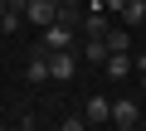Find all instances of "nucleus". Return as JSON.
<instances>
[{"mask_svg":"<svg viewBox=\"0 0 146 131\" xmlns=\"http://www.w3.org/2000/svg\"><path fill=\"white\" fill-rule=\"evenodd\" d=\"M88 5H93V10H102V0H88Z\"/></svg>","mask_w":146,"mask_h":131,"instance_id":"nucleus-14","label":"nucleus"},{"mask_svg":"<svg viewBox=\"0 0 146 131\" xmlns=\"http://www.w3.org/2000/svg\"><path fill=\"white\" fill-rule=\"evenodd\" d=\"M107 53H112V49H107V39H88V44H83V58H88V63H98V68L107 63Z\"/></svg>","mask_w":146,"mask_h":131,"instance_id":"nucleus-9","label":"nucleus"},{"mask_svg":"<svg viewBox=\"0 0 146 131\" xmlns=\"http://www.w3.org/2000/svg\"><path fill=\"white\" fill-rule=\"evenodd\" d=\"M25 78H29V83H44V78H49V49H44V44H39V53L25 63Z\"/></svg>","mask_w":146,"mask_h":131,"instance_id":"nucleus-6","label":"nucleus"},{"mask_svg":"<svg viewBox=\"0 0 146 131\" xmlns=\"http://www.w3.org/2000/svg\"><path fill=\"white\" fill-rule=\"evenodd\" d=\"M83 117H88V126H102V121H112V102H107V97H93V102L83 107Z\"/></svg>","mask_w":146,"mask_h":131,"instance_id":"nucleus-8","label":"nucleus"},{"mask_svg":"<svg viewBox=\"0 0 146 131\" xmlns=\"http://www.w3.org/2000/svg\"><path fill=\"white\" fill-rule=\"evenodd\" d=\"M58 24H73V29H78V10L63 5V0H58Z\"/></svg>","mask_w":146,"mask_h":131,"instance_id":"nucleus-12","label":"nucleus"},{"mask_svg":"<svg viewBox=\"0 0 146 131\" xmlns=\"http://www.w3.org/2000/svg\"><path fill=\"white\" fill-rule=\"evenodd\" d=\"M122 24H146V0H127V10H122Z\"/></svg>","mask_w":146,"mask_h":131,"instance_id":"nucleus-11","label":"nucleus"},{"mask_svg":"<svg viewBox=\"0 0 146 131\" xmlns=\"http://www.w3.org/2000/svg\"><path fill=\"white\" fill-rule=\"evenodd\" d=\"M25 15H29V24L49 29V24L58 20V0H29V5H25Z\"/></svg>","mask_w":146,"mask_h":131,"instance_id":"nucleus-2","label":"nucleus"},{"mask_svg":"<svg viewBox=\"0 0 146 131\" xmlns=\"http://www.w3.org/2000/svg\"><path fill=\"white\" fill-rule=\"evenodd\" d=\"M107 29H112V20H107V10H93V15L83 20V34H88V39H107Z\"/></svg>","mask_w":146,"mask_h":131,"instance_id":"nucleus-7","label":"nucleus"},{"mask_svg":"<svg viewBox=\"0 0 146 131\" xmlns=\"http://www.w3.org/2000/svg\"><path fill=\"white\" fill-rule=\"evenodd\" d=\"M39 44H44V49H73L78 39H73V24H58V20H54V24L44 29V39H39Z\"/></svg>","mask_w":146,"mask_h":131,"instance_id":"nucleus-3","label":"nucleus"},{"mask_svg":"<svg viewBox=\"0 0 146 131\" xmlns=\"http://www.w3.org/2000/svg\"><path fill=\"white\" fill-rule=\"evenodd\" d=\"M131 58H136V73H141V88H146V49H141V53H131Z\"/></svg>","mask_w":146,"mask_h":131,"instance_id":"nucleus-13","label":"nucleus"},{"mask_svg":"<svg viewBox=\"0 0 146 131\" xmlns=\"http://www.w3.org/2000/svg\"><path fill=\"white\" fill-rule=\"evenodd\" d=\"M136 121H141V112H136V102H131V97H117V102H112V126H122V131H131Z\"/></svg>","mask_w":146,"mask_h":131,"instance_id":"nucleus-4","label":"nucleus"},{"mask_svg":"<svg viewBox=\"0 0 146 131\" xmlns=\"http://www.w3.org/2000/svg\"><path fill=\"white\" fill-rule=\"evenodd\" d=\"M63 5H78V0H63Z\"/></svg>","mask_w":146,"mask_h":131,"instance_id":"nucleus-15","label":"nucleus"},{"mask_svg":"<svg viewBox=\"0 0 146 131\" xmlns=\"http://www.w3.org/2000/svg\"><path fill=\"white\" fill-rule=\"evenodd\" d=\"M73 73H78V53H73V49H49V78L68 83Z\"/></svg>","mask_w":146,"mask_h":131,"instance_id":"nucleus-1","label":"nucleus"},{"mask_svg":"<svg viewBox=\"0 0 146 131\" xmlns=\"http://www.w3.org/2000/svg\"><path fill=\"white\" fill-rule=\"evenodd\" d=\"M131 68H136L131 49H127V53H107V63H102V73H107V78H117V83H122V78H127Z\"/></svg>","mask_w":146,"mask_h":131,"instance_id":"nucleus-5","label":"nucleus"},{"mask_svg":"<svg viewBox=\"0 0 146 131\" xmlns=\"http://www.w3.org/2000/svg\"><path fill=\"white\" fill-rule=\"evenodd\" d=\"M107 49H112V53H127V49H131V24H122V29H107Z\"/></svg>","mask_w":146,"mask_h":131,"instance_id":"nucleus-10","label":"nucleus"}]
</instances>
